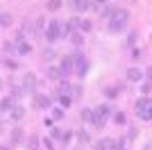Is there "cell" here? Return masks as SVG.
<instances>
[{
	"label": "cell",
	"mask_w": 152,
	"mask_h": 150,
	"mask_svg": "<svg viewBox=\"0 0 152 150\" xmlns=\"http://www.w3.org/2000/svg\"><path fill=\"white\" fill-rule=\"evenodd\" d=\"M127 21H129L127 9H118V7H116V12L111 14V18H109V32H111V34L123 32V30L127 27Z\"/></svg>",
	"instance_id": "1"
},
{
	"label": "cell",
	"mask_w": 152,
	"mask_h": 150,
	"mask_svg": "<svg viewBox=\"0 0 152 150\" xmlns=\"http://www.w3.org/2000/svg\"><path fill=\"white\" fill-rule=\"evenodd\" d=\"M134 109H136V116H139L141 121H152V100L148 98V96L136 100Z\"/></svg>",
	"instance_id": "2"
},
{
	"label": "cell",
	"mask_w": 152,
	"mask_h": 150,
	"mask_svg": "<svg viewBox=\"0 0 152 150\" xmlns=\"http://www.w3.org/2000/svg\"><path fill=\"white\" fill-rule=\"evenodd\" d=\"M45 39H48V41H57L59 37H61V23H59V21H50V23L45 25Z\"/></svg>",
	"instance_id": "3"
},
{
	"label": "cell",
	"mask_w": 152,
	"mask_h": 150,
	"mask_svg": "<svg viewBox=\"0 0 152 150\" xmlns=\"http://www.w3.org/2000/svg\"><path fill=\"white\" fill-rule=\"evenodd\" d=\"M109 114H111V107H109V105H100V107H95L93 125H95V127H102V125H104V121L109 118Z\"/></svg>",
	"instance_id": "4"
},
{
	"label": "cell",
	"mask_w": 152,
	"mask_h": 150,
	"mask_svg": "<svg viewBox=\"0 0 152 150\" xmlns=\"http://www.w3.org/2000/svg\"><path fill=\"white\" fill-rule=\"evenodd\" d=\"M73 59H75V68H77V75H80V77H84V75H86V68H89V64H86L84 55H82V52H75V57H73Z\"/></svg>",
	"instance_id": "5"
},
{
	"label": "cell",
	"mask_w": 152,
	"mask_h": 150,
	"mask_svg": "<svg viewBox=\"0 0 152 150\" xmlns=\"http://www.w3.org/2000/svg\"><path fill=\"white\" fill-rule=\"evenodd\" d=\"M125 75H127V80H129V82H141V80H143V71H141L139 66H129V68L125 71Z\"/></svg>",
	"instance_id": "6"
},
{
	"label": "cell",
	"mask_w": 152,
	"mask_h": 150,
	"mask_svg": "<svg viewBox=\"0 0 152 150\" xmlns=\"http://www.w3.org/2000/svg\"><path fill=\"white\" fill-rule=\"evenodd\" d=\"M59 68H61L64 77H66V75H70V73H73V68H75V59H73V57H64L61 64H59Z\"/></svg>",
	"instance_id": "7"
},
{
	"label": "cell",
	"mask_w": 152,
	"mask_h": 150,
	"mask_svg": "<svg viewBox=\"0 0 152 150\" xmlns=\"http://www.w3.org/2000/svg\"><path fill=\"white\" fill-rule=\"evenodd\" d=\"M95 150H118V143H116L114 139H100Z\"/></svg>",
	"instance_id": "8"
},
{
	"label": "cell",
	"mask_w": 152,
	"mask_h": 150,
	"mask_svg": "<svg viewBox=\"0 0 152 150\" xmlns=\"http://www.w3.org/2000/svg\"><path fill=\"white\" fill-rule=\"evenodd\" d=\"M70 7H73L77 14H84L91 7V0H70Z\"/></svg>",
	"instance_id": "9"
},
{
	"label": "cell",
	"mask_w": 152,
	"mask_h": 150,
	"mask_svg": "<svg viewBox=\"0 0 152 150\" xmlns=\"http://www.w3.org/2000/svg\"><path fill=\"white\" fill-rule=\"evenodd\" d=\"M23 89H25V91H34V89H37V77L32 73H27L25 77H23Z\"/></svg>",
	"instance_id": "10"
},
{
	"label": "cell",
	"mask_w": 152,
	"mask_h": 150,
	"mask_svg": "<svg viewBox=\"0 0 152 150\" xmlns=\"http://www.w3.org/2000/svg\"><path fill=\"white\" fill-rule=\"evenodd\" d=\"M73 25H75L80 32H84V34H86V32H91V23H89L86 18H73Z\"/></svg>",
	"instance_id": "11"
},
{
	"label": "cell",
	"mask_w": 152,
	"mask_h": 150,
	"mask_svg": "<svg viewBox=\"0 0 152 150\" xmlns=\"http://www.w3.org/2000/svg\"><path fill=\"white\" fill-rule=\"evenodd\" d=\"M34 105H37L39 109H50V98H48V96H37V98H34Z\"/></svg>",
	"instance_id": "12"
},
{
	"label": "cell",
	"mask_w": 152,
	"mask_h": 150,
	"mask_svg": "<svg viewBox=\"0 0 152 150\" xmlns=\"http://www.w3.org/2000/svg\"><path fill=\"white\" fill-rule=\"evenodd\" d=\"M14 107H16V102H14V98H12V96L2 98V102H0V109H2V112H12Z\"/></svg>",
	"instance_id": "13"
},
{
	"label": "cell",
	"mask_w": 152,
	"mask_h": 150,
	"mask_svg": "<svg viewBox=\"0 0 152 150\" xmlns=\"http://www.w3.org/2000/svg\"><path fill=\"white\" fill-rule=\"evenodd\" d=\"M32 52V46L27 43V41H18V46H16V55H30Z\"/></svg>",
	"instance_id": "14"
},
{
	"label": "cell",
	"mask_w": 152,
	"mask_h": 150,
	"mask_svg": "<svg viewBox=\"0 0 152 150\" xmlns=\"http://www.w3.org/2000/svg\"><path fill=\"white\" fill-rule=\"evenodd\" d=\"M61 77H64L61 68H55V66H50V68H48V80H61Z\"/></svg>",
	"instance_id": "15"
},
{
	"label": "cell",
	"mask_w": 152,
	"mask_h": 150,
	"mask_svg": "<svg viewBox=\"0 0 152 150\" xmlns=\"http://www.w3.org/2000/svg\"><path fill=\"white\" fill-rule=\"evenodd\" d=\"M64 0H48V5H45V9L48 12H57V9H61Z\"/></svg>",
	"instance_id": "16"
},
{
	"label": "cell",
	"mask_w": 152,
	"mask_h": 150,
	"mask_svg": "<svg viewBox=\"0 0 152 150\" xmlns=\"http://www.w3.org/2000/svg\"><path fill=\"white\" fill-rule=\"evenodd\" d=\"M23 116H25V109H23L20 105H16V107L12 109V118H14V121H20Z\"/></svg>",
	"instance_id": "17"
},
{
	"label": "cell",
	"mask_w": 152,
	"mask_h": 150,
	"mask_svg": "<svg viewBox=\"0 0 152 150\" xmlns=\"http://www.w3.org/2000/svg\"><path fill=\"white\" fill-rule=\"evenodd\" d=\"M93 118H95V109H82V121L93 123Z\"/></svg>",
	"instance_id": "18"
},
{
	"label": "cell",
	"mask_w": 152,
	"mask_h": 150,
	"mask_svg": "<svg viewBox=\"0 0 152 150\" xmlns=\"http://www.w3.org/2000/svg\"><path fill=\"white\" fill-rule=\"evenodd\" d=\"M70 102H73V98H70L68 93H59V105L66 109V107H70Z\"/></svg>",
	"instance_id": "19"
},
{
	"label": "cell",
	"mask_w": 152,
	"mask_h": 150,
	"mask_svg": "<svg viewBox=\"0 0 152 150\" xmlns=\"http://www.w3.org/2000/svg\"><path fill=\"white\" fill-rule=\"evenodd\" d=\"M70 41H73L75 46H82V43H84V37H82V32H80V30H77V32H73V34H70Z\"/></svg>",
	"instance_id": "20"
},
{
	"label": "cell",
	"mask_w": 152,
	"mask_h": 150,
	"mask_svg": "<svg viewBox=\"0 0 152 150\" xmlns=\"http://www.w3.org/2000/svg\"><path fill=\"white\" fill-rule=\"evenodd\" d=\"M114 123H116V125H125V123H127V116H125L123 112H116V114H114Z\"/></svg>",
	"instance_id": "21"
},
{
	"label": "cell",
	"mask_w": 152,
	"mask_h": 150,
	"mask_svg": "<svg viewBox=\"0 0 152 150\" xmlns=\"http://www.w3.org/2000/svg\"><path fill=\"white\" fill-rule=\"evenodd\" d=\"M32 27H34V30H37V32H45V27H43V18H41V16H39V18H34V23H32Z\"/></svg>",
	"instance_id": "22"
},
{
	"label": "cell",
	"mask_w": 152,
	"mask_h": 150,
	"mask_svg": "<svg viewBox=\"0 0 152 150\" xmlns=\"http://www.w3.org/2000/svg\"><path fill=\"white\" fill-rule=\"evenodd\" d=\"M104 93H107V98H116V96L121 93V89H118V87H107Z\"/></svg>",
	"instance_id": "23"
},
{
	"label": "cell",
	"mask_w": 152,
	"mask_h": 150,
	"mask_svg": "<svg viewBox=\"0 0 152 150\" xmlns=\"http://www.w3.org/2000/svg\"><path fill=\"white\" fill-rule=\"evenodd\" d=\"M27 143H30V150H37L39 148V137H37V134H30V139H27Z\"/></svg>",
	"instance_id": "24"
},
{
	"label": "cell",
	"mask_w": 152,
	"mask_h": 150,
	"mask_svg": "<svg viewBox=\"0 0 152 150\" xmlns=\"http://www.w3.org/2000/svg\"><path fill=\"white\" fill-rule=\"evenodd\" d=\"M77 139H80V141H82V143H89V132H86V130H80V132H77Z\"/></svg>",
	"instance_id": "25"
},
{
	"label": "cell",
	"mask_w": 152,
	"mask_h": 150,
	"mask_svg": "<svg viewBox=\"0 0 152 150\" xmlns=\"http://www.w3.org/2000/svg\"><path fill=\"white\" fill-rule=\"evenodd\" d=\"M0 25H12V16H9V14H0Z\"/></svg>",
	"instance_id": "26"
},
{
	"label": "cell",
	"mask_w": 152,
	"mask_h": 150,
	"mask_svg": "<svg viewBox=\"0 0 152 150\" xmlns=\"http://www.w3.org/2000/svg\"><path fill=\"white\" fill-rule=\"evenodd\" d=\"M5 64H7V68H18V64L14 62V59H5Z\"/></svg>",
	"instance_id": "27"
},
{
	"label": "cell",
	"mask_w": 152,
	"mask_h": 150,
	"mask_svg": "<svg viewBox=\"0 0 152 150\" xmlns=\"http://www.w3.org/2000/svg\"><path fill=\"white\" fill-rule=\"evenodd\" d=\"M136 41V32H129V37H127V46H132Z\"/></svg>",
	"instance_id": "28"
},
{
	"label": "cell",
	"mask_w": 152,
	"mask_h": 150,
	"mask_svg": "<svg viewBox=\"0 0 152 150\" xmlns=\"http://www.w3.org/2000/svg\"><path fill=\"white\" fill-rule=\"evenodd\" d=\"M61 116H64V112H61V109H55V112H52V118H55V121H59Z\"/></svg>",
	"instance_id": "29"
},
{
	"label": "cell",
	"mask_w": 152,
	"mask_h": 150,
	"mask_svg": "<svg viewBox=\"0 0 152 150\" xmlns=\"http://www.w3.org/2000/svg\"><path fill=\"white\" fill-rule=\"evenodd\" d=\"M43 146H45L48 150H55V146H52V141H50V139H45V141H43Z\"/></svg>",
	"instance_id": "30"
},
{
	"label": "cell",
	"mask_w": 152,
	"mask_h": 150,
	"mask_svg": "<svg viewBox=\"0 0 152 150\" xmlns=\"http://www.w3.org/2000/svg\"><path fill=\"white\" fill-rule=\"evenodd\" d=\"M43 55H45V59H52V57H55V50H45Z\"/></svg>",
	"instance_id": "31"
},
{
	"label": "cell",
	"mask_w": 152,
	"mask_h": 150,
	"mask_svg": "<svg viewBox=\"0 0 152 150\" xmlns=\"http://www.w3.org/2000/svg\"><path fill=\"white\" fill-rule=\"evenodd\" d=\"M139 57H141V50H139V48L132 50V59H139Z\"/></svg>",
	"instance_id": "32"
},
{
	"label": "cell",
	"mask_w": 152,
	"mask_h": 150,
	"mask_svg": "<svg viewBox=\"0 0 152 150\" xmlns=\"http://www.w3.org/2000/svg\"><path fill=\"white\" fill-rule=\"evenodd\" d=\"M95 5H104V2H109V0H93Z\"/></svg>",
	"instance_id": "33"
},
{
	"label": "cell",
	"mask_w": 152,
	"mask_h": 150,
	"mask_svg": "<svg viewBox=\"0 0 152 150\" xmlns=\"http://www.w3.org/2000/svg\"><path fill=\"white\" fill-rule=\"evenodd\" d=\"M118 150H127V148H123V146H121V143H118Z\"/></svg>",
	"instance_id": "34"
},
{
	"label": "cell",
	"mask_w": 152,
	"mask_h": 150,
	"mask_svg": "<svg viewBox=\"0 0 152 150\" xmlns=\"http://www.w3.org/2000/svg\"><path fill=\"white\" fill-rule=\"evenodd\" d=\"M0 150H9V148H0Z\"/></svg>",
	"instance_id": "35"
},
{
	"label": "cell",
	"mask_w": 152,
	"mask_h": 150,
	"mask_svg": "<svg viewBox=\"0 0 152 150\" xmlns=\"http://www.w3.org/2000/svg\"><path fill=\"white\" fill-rule=\"evenodd\" d=\"M0 87H2V82H0Z\"/></svg>",
	"instance_id": "36"
},
{
	"label": "cell",
	"mask_w": 152,
	"mask_h": 150,
	"mask_svg": "<svg viewBox=\"0 0 152 150\" xmlns=\"http://www.w3.org/2000/svg\"><path fill=\"white\" fill-rule=\"evenodd\" d=\"M0 114H2V109H0Z\"/></svg>",
	"instance_id": "37"
}]
</instances>
